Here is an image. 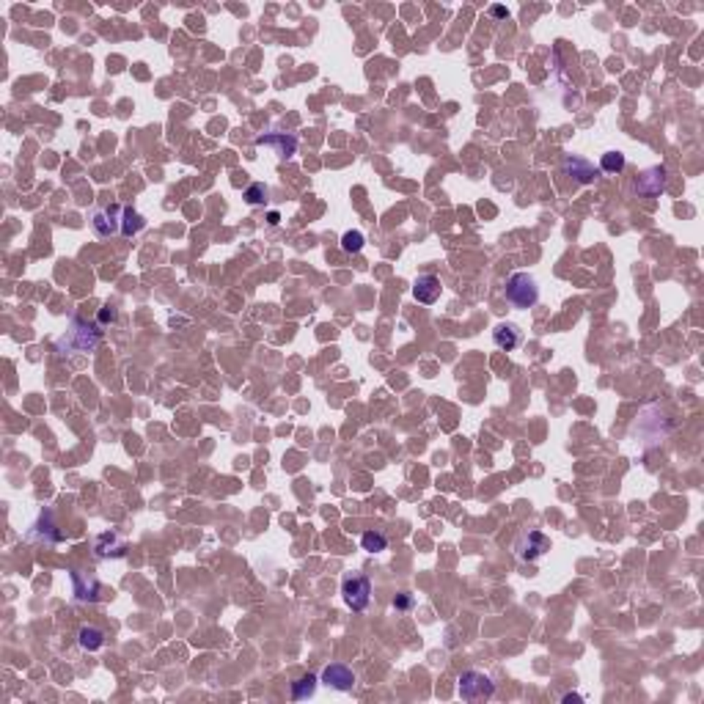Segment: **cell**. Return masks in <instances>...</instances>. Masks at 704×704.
<instances>
[{
  "label": "cell",
  "instance_id": "7",
  "mask_svg": "<svg viewBox=\"0 0 704 704\" xmlns=\"http://www.w3.org/2000/svg\"><path fill=\"white\" fill-rule=\"evenodd\" d=\"M492 341H495V347H498V350L512 352V350H517V347H520V341H523V330H520L517 325H512V322H501V325H495V330H492Z\"/></svg>",
  "mask_w": 704,
  "mask_h": 704
},
{
  "label": "cell",
  "instance_id": "5",
  "mask_svg": "<svg viewBox=\"0 0 704 704\" xmlns=\"http://www.w3.org/2000/svg\"><path fill=\"white\" fill-rule=\"evenodd\" d=\"M322 683L330 685V688H336V691H352L355 674H352V669L344 666V663H330V666L322 669Z\"/></svg>",
  "mask_w": 704,
  "mask_h": 704
},
{
  "label": "cell",
  "instance_id": "10",
  "mask_svg": "<svg viewBox=\"0 0 704 704\" xmlns=\"http://www.w3.org/2000/svg\"><path fill=\"white\" fill-rule=\"evenodd\" d=\"M121 210H105V212H94V229H97V234L99 237H110L116 234V232H121V226L116 223V215H119Z\"/></svg>",
  "mask_w": 704,
  "mask_h": 704
},
{
  "label": "cell",
  "instance_id": "12",
  "mask_svg": "<svg viewBox=\"0 0 704 704\" xmlns=\"http://www.w3.org/2000/svg\"><path fill=\"white\" fill-rule=\"evenodd\" d=\"M77 641H80V647H83L86 652H97V650L105 647V633L97 630V627H80Z\"/></svg>",
  "mask_w": 704,
  "mask_h": 704
},
{
  "label": "cell",
  "instance_id": "11",
  "mask_svg": "<svg viewBox=\"0 0 704 704\" xmlns=\"http://www.w3.org/2000/svg\"><path fill=\"white\" fill-rule=\"evenodd\" d=\"M666 171L663 168H652V171H647L644 174V179L636 185L638 188V193H647V196H658L663 188H666Z\"/></svg>",
  "mask_w": 704,
  "mask_h": 704
},
{
  "label": "cell",
  "instance_id": "4",
  "mask_svg": "<svg viewBox=\"0 0 704 704\" xmlns=\"http://www.w3.org/2000/svg\"><path fill=\"white\" fill-rule=\"evenodd\" d=\"M545 550H550V542H547V536L539 534V531H528V534H523V539L517 542V556H520L523 561H534V559H539Z\"/></svg>",
  "mask_w": 704,
  "mask_h": 704
},
{
  "label": "cell",
  "instance_id": "13",
  "mask_svg": "<svg viewBox=\"0 0 704 704\" xmlns=\"http://www.w3.org/2000/svg\"><path fill=\"white\" fill-rule=\"evenodd\" d=\"M143 226H146V221H143L132 207H121V234L132 237V234H138Z\"/></svg>",
  "mask_w": 704,
  "mask_h": 704
},
{
  "label": "cell",
  "instance_id": "19",
  "mask_svg": "<svg viewBox=\"0 0 704 704\" xmlns=\"http://www.w3.org/2000/svg\"><path fill=\"white\" fill-rule=\"evenodd\" d=\"M394 605H396V608H410V605H413V597L405 592L402 597H396V600H394Z\"/></svg>",
  "mask_w": 704,
  "mask_h": 704
},
{
  "label": "cell",
  "instance_id": "17",
  "mask_svg": "<svg viewBox=\"0 0 704 704\" xmlns=\"http://www.w3.org/2000/svg\"><path fill=\"white\" fill-rule=\"evenodd\" d=\"M363 242H366V237L361 234V232H347V234L341 237V248H344L347 253H361V250H363Z\"/></svg>",
  "mask_w": 704,
  "mask_h": 704
},
{
  "label": "cell",
  "instance_id": "15",
  "mask_svg": "<svg viewBox=\"0 0 704 704\" xmlns=\"http://www.w3.org/2000/svg\"><path fill=\"white\" fill-rule=\"evenodd\" d=\"M314 691H316V677L314 674H305V677H300L292 685V696L294 699H308V696H314Z\"/></svg>",
  "mask_w": 704,
  "mask_h": 704
},
{
  "label": "cell",
  "instance_id": "8",
  "mask_svg": "<svg viewBox=\"0 0 704 704\" xmlns=\"http://www.w3.org/2000/svg\"><path fill=\"white\" fill-rule=\"evenodd\" d=\"M256 146H272L278 152V157H292L297 149V138L286 135V132H267V135L256 138Z\"/></svg>",
  "mask_w": 704,
  "mask_h": 704
},
{
  "label": "cell",
  "instance_id": "6",
  "mask_svg": "<svg viewBox=\"0 0 704 704\" xmlns=\"http://www.w3.org/2000/svg\"><path fill=\"white\" fill-rule=\"evenodd\" d=\"M441 292H443V283L438 275H419V281L413 286V297L424 305H432L441 297Z\"/></svg>",
  "mask_w": 704,
  "mask_h": 704
},
{
  "label": "cell",
  "instance_id": "18",
  "mask_svg": "<svg viewBox=\"0 0 704 704\" xmlns=\"http://www.w3.org/2000/svg\"><path fill=\"white\" fill-rule=\"evenodd\" d=\"M245 199H248V204H261L267 199V188L264 185H253V188H248Z\"/></svg>",
  "mask_w": 704,
  "mask_h": 704
},
{
  "label": "cell",
  "instance_id": "3",
  "mask_svg": "<svg viewBox=\"0 0 704 704\" xmlns=\"http://www.w3.org/2000/svg\"><path fill=\"white\" fill-rule=\"evenodd\" d=\"M495 694V683L481 672H465L460 677V696L465 702H487Z\"/></svg>",
  "mask_w": 704,
  "mask_h": 704
},
{
  "label": "cell",
  "instance_id": "16",
  "mask_svg": "<svg viewBox=\"0 0 704 704\" xmlns=\"http://www.w3.org/2000/svg\"><path fill=\"white\" fill-rule=\"evenodd\" d=\"M600 168L608 171V174H619V171L625 168V154H622V152H608V154H603Z\"/></svg>",
  "mask_w": 704,
  "mask_h": 704
},
{
  "label": "cell",
  "instance_id": "1",
  "mask_svg": "<svg viewBox=\"0 0 704 704\" xmlns=\"http://www.w3.org/2000/svg\"><path fill=\"white\" fill-rule=\"evenodd\" d=\"M506 300L514 308H531L539 300V286L528 272H512L506 281Z\"/></svg>",
  "mask_w": 704,
  "mask_h": 704
},
{
  "label": "cell",
  "instance_id": "2",
  "mask_svg": "<svg viewBox=\"0 0 704 704\" xmlns=\"http://www.w3.org/2000/svg\"><path fill=\"white\" fill-rule=\"evenodd\" d=\"M341 597L352 611H366L372 600V581L361 572H352L341 581Z\"/></svg>",
  "mask_w": 704,
  "mask_h": 704
},
{
  "label": "cell",
  "instance_id": "14",
  "mask_svg": "<svg viewBox=\"0 0 704 704\" xmlns=\"http://www.w3.org/2000/svg\"><path fill=\"white\" fill-rule=\"evenodd\" d=\"M361 545H363L366 553H383V550L388 547V539H385V534H380V531H366V534L361 536Z\"/></svg>",
  "mask_w": 704,
  "mask_h": 704
},
{
  "label": "cell",
  "instance_id": "9",
  "mask_svg": "<svg viewBox=\"0 0 704 704\" xmlns=\"http://www.w3.org/2000/svg\"><path fill=\"white\" fill-rule=\"evenodd\" d=\"M564 174L567 177H575L578 182H592L594 177H597V171H594V165L589 163V160H583V157H575V154H570L567 160H564Z\"/></svg>",
  "mask_w": 704,
  "mask_h": 704
}]
</instances>
